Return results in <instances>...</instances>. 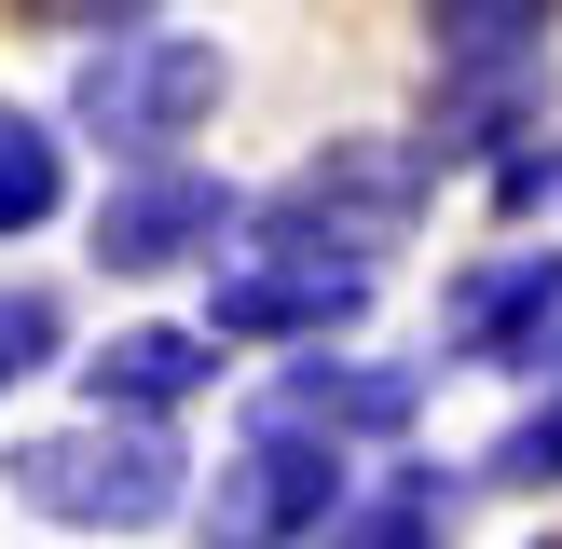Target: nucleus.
Masks as SVG:
<instances>
[{
  "label": "nucleus",
  "mask_w": 562,
  "mask_h": 549,
  "mask_svg": "<svg viewBox=\"0 0 562 549\" xmlns=\"http://www.w3.org/2000/svg\"><path fill=\"white\" fill-rule=\"evenodd\" d=\"M179 467H192V453H179L165 426H110V412H82V426H55V439H14V453H0V481H14L42 522L137 536V522H179V508H192Z\"/></svg>",
  "instance_id": "f257e3e1"
},
{
  "label": "nucleus",
  "mask_w": 562,
  "mask_h": 549,
  "mask_svg": "<svg viewBox=\"0 0 562 549\" xmlns=\"http://www.w3.org/2000/svg\"><path fill=\"white\" fill-rule=\"evenodd\" d=\"M426 179H439V165L412 152V137H329L316 165H289V179L261 192V234L289 247V261H329V247H344V261L371 274V247L412 234Z\"/></svg>",
  "instance_id": "f03ea898"
},
{
  "label": "nucleus",
  "mask_w": 562,
  "mask_h": 549,
  "mask_svg": "<svg viewBox=\"0 0 562 549\" xmlns=\"http://www.w3.org/2000/svg\"><path fill=\"white\" fill-rule=\"evenodd\" d=\"M220 82L234 69H220L206 27H137V42L82 55V124H97L110 152H124V179H137V165H179V137L220 110Z\"/></svg>",
  "instance_id": "7ed1b4c3"
},
{
  "label": "nucleus",
  "mask_w": 562,
  "mask_h": 549,
  "mask_svg": "<svg viewBox=\"0 0 562 549\" xmlns=\"http://www.w3.org/2000/svg\"><path fill=\"white\" fill-rule=\"evenodd\" d=\"M357 467L329 453V439H261L247 426V453L206 481V508H192V536L206 549H316L329 522H344Z\"/></svg>",
  "instance_id": "20e7f679"
},
{
  "label": "nucleus",
  "mask_w": 562,
  "mask_h": 549,
  "mask_svg": "<svg viewBox=\"0 0 562 549\" xmlns=\"http://www.w3.org/2000/svg\"><path fill=\"white\" fill-rule=\"evenodd\" d=\"M234 220H247V192L220 165H137V179L97 192V261L110 274H165V261H206Z\"/></svg>",
  "instance_id": "39448f33"
},
{
  "label": "nucleus",
  "mask_w": 562,
  "mask_h": 549,
  "mask_svg": "<svg viewBox=\"0 0 562 549\" xmlns=\"http://www.w3.org/2000/svg\"><path fill=\"white\" fill-rule=\"evenodd\" d=\"M357 302H371V274L357 261H234L206 289V344H302V329H344Z\"/></svg>",
  "instance_id": "423d86ee"
},
{
  "label": "nucleus",
  "mask_w": 562,
  "mask_h": 549,
  "mask_svg": "<svg viewBox=\"0 0 562 549\" xmlns=\"http://www.w3.org/2000/svg\"><path fill=\"white\" fill-rule=\"evenodd\" d=\"M412 399H426V371H357V357H289V371L261 384V439H398Z\"/></svg>",
  "instance_id": "0eeeda50"
},
{
  "label": "nucleus",
  "mask_w": 562,
  "mask_h": 549,
  "mask_svg": "<svg viewBox=\"0 0 562 549\" xmlns=\"http://www.w3.org/2000/svg\"><path fill=\"white\" fill-rule=\"evenodd\" d=\"M549 329H562V247H521L453 289V357L481 371H549Z\"/></svg>",
  "instance_id": "6e6552de"
},
{
  "label": "nucleus",
  "mask_w": 562,
  "mask_h": 549,
  "mask_svg": "<svg viewBox=\"0 0 562 549\" xmlns=\"http://www.w3.org/2000/svg\"><path fill=\"white\" fill-rule=\"evenodd\" d=\"M206 371H220V344H206V329H124V344H97V357H82V399H97L110 426H151V412H179Z\"/></svg>",
  "instance_id": "1a4fd4ad"
},
{
  "label": "nucleus",
  "mask_w": 562,
  "mask_h": 549,
  "mask_svg": "<svg viewBox=\"0 0 562 549\" xmlns=\"http://www.w3.org/2000/svg\"><path fill=\"white\" fill-rule=\"evenodd\" d=\"M453 508H467V481H439V467H384L371 494H344V522H329L316 549H453Z\"/></svg>",
  "instance_id": "9d476101"
},
{
  "label": "nucleus",
  "mask_w": 562,
  "mask_h": 549,
  "mask_svg": "<svg viewBox=\"0 0 562 549\" xmlns=\"http://www.w3.org/2000/svg\"><path fill=\"white\" fill-rule=\"evenodd\" d=\"M536 97H549V69H439V137H426V165H481Z\"/></svg>",
  "instance_id": "9b49d317"
},
{
  "label": "nucleus",
  "mask_w": 562,
  "mask_h": 549,
  "mask_svg": "<svg viewBox=\"0 0 562 549\" xmlns=\"http://www.w3.org/2000/svg\"><path fill=\"white\" fill-rule=\"evenodd\" d=\"M439 69H549V0H439Z\"/></svg>",
  "instance_id": "f8f14e48"
},
{
  "label": "nucleus",
  "mask_w": 562,
  "mask_h": 549,
  "mask_svg": "<svg viewBox=\"0 0 562 549\" xmlns=\"http://www.w3.org/2000/svg\"><path fill=\"white\" fill-rule=\"evenodd\" d=\"M69 206V137L42 110H0V234H42Z\"/></svg>",
  "instance_id": "ddd939ff"
},
{
  "label": "nucleus",
  "mask_w": 562,
  "mask_h": 549,
  "mask_svg": "<svg viewBox=\"0 0 562 549\" xmlns=\"http://www.w3.org/2000/svg\"><path fill=\"white\" fill-rule=\"evenodd\" d=\"M55 329H69V316H55V289H0V384H27V371H42V357H55Z\"/></svg>",
  "instance_id": "4468645a"
},
{
  "label": "nucleus",
  "mask_w": 562,
  "mask_h": 549,
  "mask_svg": "<svg viewBox=\"0 0 562 549\" xmlns=\"http://www.w3.org/2000/svg\"><path fill=\"white\" fill-rule=\"evenodd\" d=\"M494 481H521V494H549V481H562V399H536L508 439H494Z\"/></svg>",
  "instance_id": "2eb2a0df"
}]
</instances>
